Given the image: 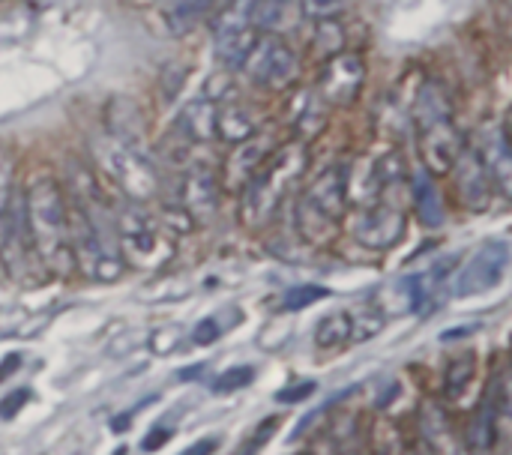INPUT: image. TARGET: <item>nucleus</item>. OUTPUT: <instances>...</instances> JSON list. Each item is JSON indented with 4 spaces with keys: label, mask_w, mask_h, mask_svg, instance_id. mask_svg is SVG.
Segmentation results:
<instances>
[{
    "label": "nucleus",
    "mask_w": 512,
    "mask_h": 455,
    "mask_svg": "<svg viewBox=\"0 0 512 455\" xmlns=\"http://www.w3.org/2000/svg\"><path fill=\"white\" fill-rule=\"evenodd\" d=\"M501 405H504V381L498 378L486 396L480 399L471 426H468V453H492L495 438H498V420H501Z\"/></svg>",
    "instance_id": "nucleus-16"
},
{
    "label": "nucleus",
    "mask_w": 512,
    "mask_h": 455,
    "mask_svg": "<svg viewBox=\"0 0 512 455\" xmlns=\"http://www.w3.org/2000/svg\"><path fill=\"white\" fill-rule=\"evenodd\" d=\"M69 246L72 267L87 279L114 282L123 273V258L114 237V213L105 207L96 180L81 171L72 177V207H69Z\"/></svg>",
    "instance_id": "nucleus-1"
},
{
    "label": "nucleus",
    "mask_w": 512,
    "mask_h": 455,
    "mask_svg": "<svg viewBox=\"0 0 512 455\" xmlns=\"http://www.w3.org/2000/svg\"><path fill=\"white\" fill-rule=\"evenodd\" d=\"M273 156V141L261 132H255L252 138L240 141L234 156H228L225 162V186H246V180Z\"/></svg>",
    "instance_id": "nucleus-18"
},
{
    "label": "nucleus",
    "mask_w": 512,
    "mask_h": 455,
    "mask_svg": "<svg viewBox=\"0 0 512 455\" xmlns=\"http://www.w3.org/2000/svg\"><path fill=\"white\" fill-rule=\"evenodd\" d=\"M252 9H255V0H225V6L219 9L213 21L216 57L228 69H240L258 39V30L252 24Z\"/></svg>",
    "instance_id": "nucleus-9"
},
{
    "label": "nucleus",
    "mask_w": 512,
    "mask_h": 455,
    "mask_svg": "<svg viewBox=\"0 0 512 455\" xmlns=\"http://www.w3.org/2000/svg\"><path fill=\"white\" fill-rule=\"evenodd\" d=\"M450 171H456V189H459L462 204L471 210H486L495 183H492V174L483 162V153L465 144V150L459 153V159L453 162Z\"/></svg>",
    "instance_id": "nucleus-13"
},
{
    "label": "nucleus",
    "mask_w": 512,
    "mask_h": 455,
    "mask_svg": "<svg viewBox=\"0 0 512 455\" xmlns=\"http://www.w3.org/2000/svg\"><path fill=\"white\" fill-rule=\"evenodd\" d=\"M213 0H177L174 9L168 12V21H171V30L174 33H186L192 30L207 12H210Z\"/></svg>",
    "instance_id": "nucleus-27"
},
{
    "label": "nucleus",
    "mask_w": 512,
    "mask_h": 455,
    "mask_svg": "<svg viewBox=\"0 0 512 455\" xmlns=\"http://www.w3.org/2000/svg\"><path fill=\"white\" fill-rule=\"evenodd\" d=\"M219 324L213 321V318H207V321H201L198 327H195V342L198 345H210V342H216L219 339Z\"/></svg>",
    "instance_id": "nucleus-33"
},
{
    "label": "nucleus",
    "mask_w": 512,
    "mask_h": 455,
    "mask_svg": "<svg viewBox=\"0 0 512 455\" xmlns=\"http://www.w3.org/2000/svg\"><path fill=\"white\" fill-rule=\"evenodd\" d=\"M351 336H354V315H348V312H330L315 327V345L324 351L342 348Z\"/></svg>",
    "instance_id": "nucleus-24"
},
{
    "label": "nucleus",
    "mask_w": 512,
    "mask_h": 455,
    "mask_svg": "<svg viewBox=\"0 0 512 455\" xmlns=\"http://www.w3.org/2000/svg\"><path fill=\"white\" fill-rule=\"evenodd\" d=\"M258 132V120L249 108L228 102L222 108H216V135L228 144H240L246 138H252Z\"/></svg>",
    "instance_id": "nucleus-22"
},
{
    "label": "nucleus",
    "mask_w": 512,
    "mask_h": 455,
    "mask_svg": "<svg viewBox=\"0 0 512 455\" xmlns=\"http://www.w3.org/2000/svg\"><path fill=\"white\" fill-rule=\"evenodd\" d=\"M507 267H510V246L501 240L483 243L456 273L453 282V294L456 297H480L495 291L504 279H507Z\"/></svg>",
    "instance_id": "nucleus-10"
},
{
    "label": "nucleus",
    "mask_w": 512,
    "mask_h": 455,
    "mask_svg": "<svg viewBox=\"0 0 512 455\" xmlns=\"http://www.w3.org/2000/svg\"><path fill=\"white\" fill-rule=\"evenodd\" d=\"M114 213V237H117V252L123 261H129L138 270H153L162 267L171 258V243L165 240L159 222L138 204V201H123Z\"/></svg>",
    "instance_id": "nucleus-6"
},
{
    "label": "nucleus",
    "mask_w": 512,
    "mask_h": 455,
    "mask_svg": "<svg viewBox=\"0 0 512 455\" xmlns=\"http://www.w3.org/2000/svg\"><path fill=\"white\" fill-rule=\"evenodd\" d=\"M300 6H303L306 15L321 21V18H336L339 9L345 6V0H300Z\"/></svg>",
    "instance_id": "nucleus-30"
},
{
    "label": "nucleus",
    "mask_w": 512,
    "mask_h": 455,
    "mask_svg": "<svg viewBox=\"0 0 512 455\" xmlns=\"http://www.w3.org/2000/svg\"><path fill=\"white\" fill-rule=\"evenodd\" d=\"M249 78L267 90H288L300 78V57L282 36H258L243 66Z\"/></svg>",
    "instance_id": "nucleus-8"
},
{
    "label": "nucleus",
    "mask_w": 512,
    "mask_h": 455,
    "mask_svg": "<svg viewBox=\"0 0 512 455\" xmlns=\"http://www.w3.org/2000/svg\"><path fill=\"white\" fill-rule=\"evenodd\" d=\"M483 162H486V168H489V174H492V183L504 192V195H510L512 189V147H510V138H507V132L504 129H495L492 135H489V141H486V150H483Z\"/></svg>",
    "instance_id": "nucleus-21"
},
{
    "label": "nucleus",
    "mask_w": 512,
    "mask_h": 455,
    "mask_svg": "<svg viewBox=\"0 0 512 455\" xmlns=\"http://www.w3.org/2000/svg\"><path fill=\"white\" fill-rule=\"evenodd\" d=\"M414 117H417V138H420V153H423L426 171L429 174L450 171L453 162L459 159V153L465 150V135L459 132V126L453 120L447 93L435 81L420 87Z\"/></svg>",
    "instance_id": "nucleus-4"
},
{
    "label": "nucleus",
    "mask_w": 512,
    "mask_h": 455,
    "mask_svg": "<svg viewBox=\"0 0 512 455\" xmlns=\"http://www.w3.org/2000/svg\"><path fill=\"white\" fill-rule=\"evenodd\" d=\"M27 399H30V393L27 390H18V393H12V396H6L3 402H0V420H9V417H15L24 405H27Z\"/></svg>",
    "instance_id": "nucleus-32"
},
{
    "label": "nucleus",
    "mask_w": 512,
    "mask_h": 455,
    "mask_svg": "<svg viewBox=\"0 0 512 455\" xmlns=\"http://www.w3.org/2000/svg\"><path fill=\"white\" fill-rule=\"evenodd\" d=\"M312 455H339V453H336V444H333L330 438H324V441H318V444H315Z\"/></svg>",
    "instance_id": "nucleus-35"
},
{
    "label": "nucleus",
    "mask_w": 512,
    "mask_h": 455,
    "mask_svg": "<svg viewBox=\"0 0 512 455\" xmlns=\"http://www.w3.org/2000/svg\"><path fill=\"white\" fill-rule=\"evenodd\" d=\"M24 231L33 258L51 276H69L72 246H69V201L51 174H36L24 189Z\"/></svg>",
    "instance_id": "nucleus-2"
},
{
    "label": "nucleus",
    "mask_w": 512,
    "mask_h": 455,
    "mask_svg": "<svg viewBox=\"0 0 512 455\" xmlns=\"http://www.w3.org/2000/svg\"><path fill=\"white\" fill-rule=\"evenodd\" d=\"M405 234V213L393 204H372L363 207L357 222H354V237L366 249H390L402 240Z\"/></svg>",
    "instance_id": "nucleus-12"
},
{
    "label": "nucleus",
    "mask_w": 512,
    "mask_h": 455,
    "mask_svg": "<svg viewBox=\"0 0 512 455\" xmlns=\"http://www.w3.org/2000/svg\"><path fill=\"white\" fill-rule=\"evenodd\" d=\"M414 207H417V219L426 228L444 225L447 210H444V198H441V189L435 183V174H429V171L414 174Z\"/></svg>",
    "instance_id": "nucleus-20"
},
{
    "label": "nucleus",
    "mask_w": 512,
    "mask_h": 455,
    "mask_svg": "<svg viewBox=\"0 0 512 455\" xmlns=\"http://www.w3.org/2000/svg\"><path fill=\"white\" fill-rule=\"evenodd\" d=\"M12 207H15V162H12V153L0 147V246L6 237Z\"/></svg>",
    "instance_id": "nucleus-26"
},
{
    "label": "nucleus",
    "mask_w": 512,
    "mask_h": 455,
    "mask_svg": "<svg viewBox=\"0 0 512 455\" xmlns=\"http://www.w3.org/2000/svg\"><path fill=\"white\" fill-rule=\"evenodd\" d=\"M417 429H420V441H423L426 455H468V447L462 444L459 432L453 429L447 411L438 402L429 399L420 405Z\"/></svg>",
    "instance_id": "nucleus-14"
},
{
    "label": "nucleus",
    "mask_w": 512,
    "mask_h": 455,
    "mask_svg": "<svg viewBox=\"0 0 512 455\" xmlns=\"http://www.w3.org/2000/svg\"><path fill=\"white\" fill-rule=\"evenodd\" d=\"M366 81V66L357 54L339 51L333 57L324 60L321 69V96L333 105V108H348L354 105V99L360 96Z\"/></svg>",
    "instance_id": "nucleus-11"
},
{
    "label": "nucleus",
    "mask_w": 512,
    "mask_h": 455,
    "mask_svg": "<svg viewBox=\"0 0 512 455\" xmlns=\"http://www.w3.org/2000/svg\"><path fill=\"white\" fill-rule=\"evenodd\" d=\"M342 177H345L348 204H357L360 210L378 204L381 192L387 189L381 159H354L351 165H342Z\"/></svg>",
    "instance_id": "nucleus-17"
},
{
    "label": "nucleus",
    "mask_w": 512,
    "mask_h": 455,
    "mask_svg": "<svg viewBox=\"0 0 512 455\" xmlns=\"http://www.w3.org/2000/svg\"><path fill=\"white\" fill-rule=\"evenodd\" d=\"M177 123L192 141H210L216 135V105L210 99H195L183 108Z\"/></svg>",
    "instance_id": "nucleus-23"
},
{
    "label": "nucleus",
    "mask_w": 512,
    "mask_h": 455,
    "mask_svg": "<svg viewBox=\"0 0 512 455\" xmlns=\"http://www.w3.org/2000/svg\"><path fill=\"white\" fill-rule=\"evenodd\" d=\"M216 453V438H201L192 447H186L180 455H213Z\"/></svg>",
    "instance_id": "nucleus-34"
},
{
    "label": "nucleus",
    "mask_w": 512,
    "mask_h": 455,
    "mask_svg": "<svg viewBox=\"0 0 512 455\" xmlns=\"http://www.w3.org/2000/svg\"><path fill=\"white\" fill-rule=\"evenodd\" d=\"M300 18H303L300 0H255V9H252L255 30H264L282 39L300 27Z\"/></svg>",
    "instance_id": "nucleus-19"
},
{
    "label": "nucleus",
    "mask_w": 512,
    "mask_h": 455,
    "mask_svg": "<svg viewBox=\"0 0 512 455\" xmlns=\"http://www.w3.org/2000/svg\"><path fill=\"white\" fill-rule=\"evenodd\" d=\"M321 297H327V288H318V285H300V288H294V291H288L285 294V309L288 312H297V309H309L315 300H321Z\"/></svg>",
    "instance_id": "nucleus-29"
},
{
    "label": "nucleus",
    "mask_w": 512,
    "mask_h": 455,
    "mask_svg": "<svg viewBox=\"0 0 512 455\" xmlns=\"http://www.w3.org/2000/svg\"><path fill=\"white\" fill-rule=\"evenodd\" d=\"M309 168V153L306 144L291 141L279 147L243 186L240 195V225L249 231L267 228V222L279 213L285 198L294 192V186L303 180Z\"/></svg>",
    "instance_id": "nucleus-3"
},
{
    "label": "nucleus",
    "mask_w": 512,
    "mask_h": 455,
    "mask_svg": "<svg viewBox=\"0 0 512 455\" xmlns=\"http://www.w3.org/2000/svg\"><path fill=\"white\" fill-rule=\"evenodd\" d=\"M474 372H477V357L468 351V354H459L447 363L444 375H441V387H444V396L447 399H459L465 396V390L471 387L474 381Z\"/></svg>",
    "instance_id": "nucleus-25"
},
{
    "label": "nucleus",
    "mask_w": 512,
    "mask_h": 455,
    "mask_svg": "<svg viewBox=\"0 0 512 455\" xmlns=\"http://www.w3.org/2000/svg\"><path fill=\"white\" fill-rule=\"evenodd\" d=\"M255 378V369L252 366H237V369H228L225 375H219L213 381V393H234V390H243L249 387Z\"/></svg>",
    "instance_id": "nucleus-28"
},
{
    "label": "nucleus",
    "mask_w": 512,
    "mask_h": 455,
    "mask_svg": "<svg viewBox=\"0 0 512 455\" xmlns=\"http://www.w3.org/2000/svg\"><path fill=\"white\" fill-rule=\"evenodd\" d=\"M345 210H348V198H345V177L339 165V168H327L303 189L294 219L303 240H309L312 246H327L336 237Z\"/></svg>",
    "instance_id": "nucleus-5"
},
{
    "label": "nucleus",
    "mask_w": 512,
    "mask_h": 455,
    "mask_svg": "<svg viewBox=\"0 0 512 455\" xmlns=\"http://www.w3.org/2000/svg\"><path fill=\"white\" fill-rule=\"evenodd\" d=\"M93 153H96L99 168L126 192V198H132L138 204H147V201H153L159 195V174H156L153 162L144 153L114 141L111 135L96 138Z\"/></svg>",
    "instance_id": "nucleus-7"
},
{
    "label": "nucleus",
    "mask_w": 512,
    "mask_h": 455,
    "mask_svg": "<svg viewBox=\"0 0 512 455\" xmlns=\"http://www.w3.org/2000/svg\"><path fill=\"white\" fill-rule=\"evenodd\" d=\"M180 210L189 222H210L219 210V183L207 168H192L180 180Z\"/></svg>",
    "instance_id": "nucleus-15"
},
{
    "label": "nucleus",
    "mask_w": 512,
    "mask_h": 455,
    "mask_svg": "<svg viewBox=\"0 0 512 455\" xmlns=\"http://www.w3.org/2000/svg\"><path fill=\"white\" fill-rule=\"evenodd\" d=\"M315 393V384L312 381H303V384H297V387H288V390H282L276 399L282 402V405H294V402H303V399H309Z\"/></svg>",
    "instance_id": "nucleus-31"
}]
</instances>
